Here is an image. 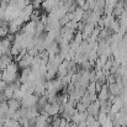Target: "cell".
I'll list each match as a JSON object with an SVG mask.
<instances>
[{
    "label": "cell",
    "mask_w": 127,
    "mask_h": 127,
    "mask_svg": "<svg viewBox=\"0 0 127 127\" xmlns=\"http://www.w3.org/2000/svg\"><path fill=\"white\" fill-rule=\"evenodd\" d=\"M17 78H19V64L12 62L2 70L1 79L6 84H12L14 82L17 80Z\"/></svg>",
    "instance_id": "1"
},
{
    "label": "cell",
    "mask_w": 127,
    "mask_h": 127,
    "mask_svg": "<svg viewBox=\"0 0 127 127\" xmlns=\"http://www.w3.org/2000/svg\"><path fill=\"white\" fill-rule=\"evenodd\" d=\"M38 99H40V96L36 95L35 93H32V94H26V95L22 97V100H21V105H22V107H26V109L32 107V106H36V105L38 104Z\"/></svg>",
    "instance_id": "2"
},
{
    "label": "cell",
    "mask_w": 127,
    "mask_h": 127,
    "mask_svg": "<svg viewBox=\"0 0 127 127\" xmlns=\"http://www.w3.org/2000/svg\"><path fill=\"white\" fill-rule=\"evenodd\" d=\"M59 105L61 104H58V102H47L43 107V111L47 116H56L62 110V107Z\"/></svg>",
    "instance_id": "3"
},
{
    "label": "cell",
    "mask_w": 127,
    "mask_h": 127,
    "mask_svg": "<svg viewBox=\"0 0 127 127\" xmlns=\"http://www.w3.org/2000/svg\"><path fill=\"white\" fill-rule=\"evenodd\" d=\"M33 127H49V120L48 116L44 115H38L35 120V126Z\"/></svg>",
    "instance_id": "4"
},
{
    "label": "cell",
    "mask_w": 127,
    "mask_h": 127,
    "mask_svg": "<svg viewBox=\"0 0 127 127\" xmlns=\"http://www.w3.org/2000/svg\"><path fill=\"white\" fill-rule=\"evenodd\" d=\"M38 116V109H37V105L36 106H32V107H29L26 109V117L32 121V120H36V117Z\"/></svg>",
    "instance_id": "5"
},
{
    "label": "cell",
    "mask_w": 127,
    "mask_h": 127,
    "mask_svg": "<svg viewBox=\"0 0 127 127\" xmlns=\"http://www.w3.org/2000/svg\"><path fill=\"white\" fill-rule=\"evenodd\" d=\"M109 97H110V89H109L106 85L101 86V89H100V91H99V101L109 100Z\"/></svg>",
    "instance_id": "6"
},
{
    "label": "cell",
    "mask_w": 127,
    "mask_h": 127,
    "mask_svg": "<svg viewBox=\"0 0 127 127\" xmlns=\"http://www.w3.org/2000/svg\"><path fill=\"white\" fill-rule=\"evenodd\" d=\"M14 93H15V88H14L11 84L6 85L5 90L2 91V96H4V99L7 101V100H10V99H12V97H14Z\"/></svg>",
    "instance_id": "7"
},
{
    "label": "cell",
    "mask_w": 127,
    "mask_h": 127,
    "mask_svg": "<svg viewBox=\"0 0 127 127\" xmlns=\"http://www.w3.org/2000/svg\"><path fill=\"white\" fill-rule=\"evenodd\" d=\"M6 83L2 80V79H0V94H2V91L5 90V88H6Z\"/></svg>",
    "instance_id": "8"
},
{
    "label": "cell",
    "mask_w": 127,
    "mask_h": 127,
    "mask_svg": "<svg viewBox=\"0 0 127 127\" xmlns=\"http://www.w3.org/2000/svg\"><path fill=\"white\" fill-rule=\"evenodd\" d=\"M122 111H125L127 114V99H124V106H122Z\"/></svg>",
    "instance_id": "9"
},
{
    "label": "cell",
    "mask_w": 127,
    "mask_h": 127,
    "mask_svg": "<svg viewBox=\"0 0 127 127\" xmlns=\"http://www.w3.org/2000/svg\"><path fill=\"white\" fill-rule=\"evenodd\" d=\"M85 1H86V0H77V4H78V5H82V6H83Z\"/></svg>",
    "instance_id": "10"
},
{
    "label": "cell",
    "mask_w": 127,
    "mask_h": 127,
    "mask_svg": "<svg viewBox=\"0 0 127 127\" xmlns=\"http://www.w3.org/2000/svg\"><path fill=\"white\" fill-rule=\"evenodd\" d=\"M1 75H2V72L0 70V79H1Z\"/></svg>",
    "instance_id": "11"
}]
</instances>
